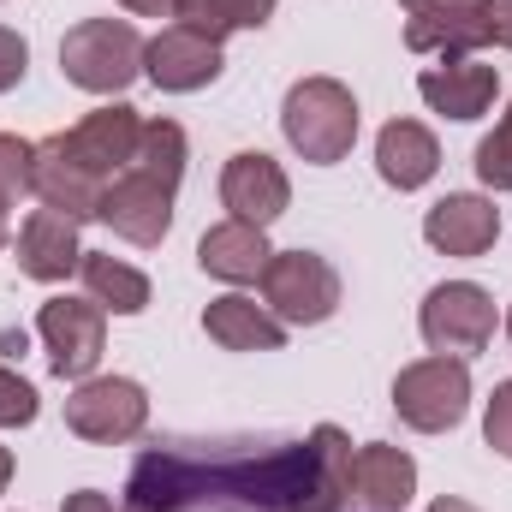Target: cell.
<instances>
[{
  "mask_svg": "<svg viewBox=\"0 0 512 512\" xmlns=\"http://www.w3.org/2000/svg\"><path fill=\"white\" fill-rule=\"evenodd\" d=\"M489 42L512 48V0H489Z\"/></svg>",
  "mask_w": 512,
  "mask_h": 512,
  "instance_id": "f1b7e54d",
  "label": "cell"
},
{
  "mask_svg": "<svg viewBox=\"0 0 512 512\" xmlns=\"http://www.w3.org/2000/svg\"><path fill=\"white\" fill-rule=\"evenodd\" d=\"M203 334H209L215 346H227V352H280L286 322H274L256 298L227 292V298H209V310H203Z\"/></svg>",
  "mask_w": 512,
  "mask_h": 512,
  "instance_id": "ac0fdd59",
  "label": "cell"
},
{
  "mask_svg": "<svg viewBox=\"0 0 512 512\" xmlns=\"http://www.w3.org/2000/svg\"><path fill=\"white\" fill-rule=\"evenodd\" d=\"M60 512H114V501H108L102 489H78V495H66Z\"/></svg>",
  "mask_w": 512,
  "mask_h": 512,
  "instance_id": "f546056e",
  "label": "cell"
},
{
  "mask_svg": "<svg viewBox=\"0 0 512 512\" xmlns=\"http://www.w3.org/2000/svg\"><path fill=\"white\" fill-rule=\"evenodd\" d=\"M483 441H489L501 459H512V382H495V393H489V411H483Z\"/></svg>",
  "mask_w": 512,
  "mask_h": 512,
  "instance_id": "4316f807",
  "label": "cell"
},
{
  "mask_svg": "<svg viewBox=\"0 0 512 512\" xmlns=\"http://www.w3.org/2000/svg\"><path fill=\"white\" fill-rule=\"evenodd\" d=\"M423 239L447 256H483L501 239V209L477 191H453L423 215Z\"/></svg>",
  "mask_w": 512,
  "mask_h": 512,
  "instance_id": "4fadbf2b",
  "label": "cell"
},
{
  "mask_svg": "<svg viewBox=\"0 0 512 512\" xmlns=\"http://www.w3.org/2000/svg\"><path fill=\"white\" fill-rule=\"evenodd\" d=\"M36 197H42V209H60L66 221H96L108 185H102L96 173H84V167L48 137V143H36Z\"/></svg>",
  "mask_w": 512,
  "mask_h": 512,
  "instance_id": "9a60e30c",
  "label": "cell"
},
{
  "mask_svg": "<svg viewBox=\"0 0 512 512\" xmlns=\"http://www.w3.org/2000/svg\"><path fill=\"white\" fill-rule=\"evenodd\" d=\"M429 512H477V507H471V501H459V495H441Z\"/></svg>",
  "mask_w": 512,
  "mask_h": 512,
  "instance_id": "1f68e13d",
  "label": "cell"
},
{
  "mask_svg": "<svg viewBox=\"0 0 512 512\" xmlns=\"http://www.w3.org/2000/svg\"><path fill=\"white\" fill-rule=\"evenodd\" d=\"M173 179H161V173H149V167H137L131 161L126 173L108 185V197H102V215L96 221H108L126 245H161L167 239V227H173Z\"/></svg>",
  "mask_w": 512,
  "mask_h": 512,
  "instance_id": "ba28073f",
  "label": "cell"
},
{
  "mask_svg": "<svg viewBox=\"0 0 512 512\" xmlns=\"http://www.w3.org/2000/svg\"><path fill=\"white\" fill-rule=\"evenodd\" d=\"M60 72H66V84H78L90 96H120L143 72V42L126 18H84L60 42Z\"/></svg>",
  "mask_w": 512,
  "mask_h": 512,
  "instance_id": "7a4b0ae2",
  "label": "cell"
},
{
  "mask_svg": "<svg viewBox=\"0 0 512 512\" xmlns=\"http://www.w3.org/2000/svg\"><path fill=\"white\" fill-rule=\"evenodd\" d=\"M84 262V245H78V221H66L60 209H36L18 233V268L30 280H66L72 268Z\"/></svg>",
  "mask_w": 512,
  "mask_h": 512,
  "instance_id": "e0dca14e",
  "label": "cell"
},
{
  "mask_svg": "<svg viewBox=\"0 0 512 512\" xmlns=\"http://www.w3.org/2000/svg\"><path fill=\"white\" fill-rule=\"evenodd\" d=\"M78 274H84V286H90V298H96L102 310H114V316H143V310H149V274H137L120 256L84 251Z\"/></svg>",
  "mask_w": 512,
  "mask_h": 512,
  "instance_id": "44dd1931",
  "label": "cell"
},
{
  "mask_svg": "<svg viewBox=\"0 0 512 512\" xmlns=\"http://www.w3.org/2000/svg\"><path fill=\"white\" fill-rule=\"evenodd\" d=\"M477 179L489 191H512V108L501 114V126L477 143Z\"/></svg>",
  "mask_w": 512,
  "mask_h": 512,
  "instance_id": "d4e9b609",
  "label": "cell"
},
{
  "mask_svg": "<svg viewBox=\"0 0 512 512\" xmlns=\"http://www.w3.org/2000/svg\"><path fill=\"white\" fill-rule=\"evenodd\" d=\"M221 66H227V60H221V42L185 30V24H173V30H161L155 42H143V78H149L155 90H173V96H191V90L215 84Z\"/></svg>",
  "mask_w": 512,
  "mask_h": 512,
  "instance_id": "8fae6325",
  "label": "cell"
},
{
  "mask_svg": "<svg viewBox=\"0 0 512 512\" xmlns=\"http://www.w3.org/2000/svg\"><path fill=\"white\" fill-rule=\"evenodd\" d=\"M405 6V48L471 60L489 42V0H399Z\"/></svg>",
  "mask_w": 512,
  "mask_h": 512,
  "instance_id": "30bf717a",
  "label": "cell"
},
{
  "mask_svg": "<svg viewBox=\"0 0 512 512\" xmlns=\"http://www.w3.org/2000/svg\"><path fill=\"white\" fill-rule=\"evenodd\" d=\"M262 298H268L274 322L316 328L340 310V274L316 251H274L268 268H262Z\"/></svg>",
  "mask_w": 512,
  "mask_h": 512,
  "instance_id": "277c9868",
  "label": "cell"
},
{
  "mask_svg": "<svg viewBox=\"0 0 512 512\" xmlns=\"http://www.w3.org/2000/svg\"><path fill=\"white\" fill-rule=\"evenodd\" d=\"M268 12H274V0H179L173 18H179L185 30L221 42V36H233V30H262Z\"/></svg>",
  "mask_w": 512,
  "mask_h": 512,
  "instance_id": "7402d4cb",
  "label": "cell"
},
{
  "mask_svg": "<svg viewBox=\"0 0 512 512\" xmlns=\"http://www.w3.org/2000/svg\"><path fill=\"white\" fill-rule=\"evenodd\" d=\"M137 167H149V173H161V179L179 185V173H185V131L173 126V120H143Z\"/></svg>",
  "mask_w": 512,
  "mask_h": 512,
  "instance_id": "cb8c5ba5",
  "label": "cell"
},
{
  "mask_svg": "<svg viewBox=\"0 0 512 512\" xmlns=\"http://www.w3.org/2000/svg\"><path fill=\"white\" fill-rule=\"evenodd\" d=\"M393 411H399V423L405 429H417V435H447V429H459L465 423V411H471V370H465V358H423V364H405L399 376H393Z\"/></svg>",
  "mask_w": 512,
  "mask_h": 512,
  "instance_id": "3957f363",
  "label": "cell"
},
{
  "mask_svg": "<svg viewBox=\"0 0 512 512\" xmlns=\"http://www.w3.org/2000/svg\"><path fill=\"white\" fill-rule=\"evenodd\" d=\"M36 334L48 346L54 376L84 382L102 364V352H108V310L96 298H48L42 316H36Z\"/></svg>",
  "mask_w": 512,
  "mask_h": 512,
  "instance_id": "52a82bcc",
  "label": "cell"
},
{
  "mask_svg": "<svg viewBox=\"0 0 512 512\" xmlns=\"http://www.w3.org/2000/svg\"><path fill=\"white\" fill-rule=\"evenodd\" d=\"M429 352L441 358H477L489 340H495V298L477 286V280H447L423 298V316H417Z\"/></svg>",
  "mask_w": 512,
  "mask_h": 512,
  "instance_id": "5b68a950",
  "label": "cell"
},
{
  "mask_svg": "<svg viewBox=\"0 0 512 512\" xmlns=\"http://www.w3.org/2000/svg\"><path fill=\"white\" fill-rule=\"evenodd\" d=\"M6 239H12V227H6V215H0V251H6Z\"/></svg>",
  "mask_w": 512,
  "mask_h": 512,
  "instance_id": "836d02e7",
  "label": "cell"
},
{
  "mask_svg": "<svg viewBox=\"0 0 512 512\" xmlns=\"http://www.w3.org/2000/svg\"><path fill=\"white\" fill-rule=\"evenodd\" d=\"M495 90H501V72L483 60H447V66H429L417 78V96L447 120H483Z\"/></svg>",
  "mask_w": 512,
  "mask_h": 512,
  "instance_id": "5bb4252c",
  "label": "cell"
},
{
  "mask_svg": "<svg viewBox=\"0 0 512 512\" xmlns=\"http://www.w3.org/2000/svg\"><path fill=\"white\" fill-rule=\"evenodd\" d=\"M268 256H274V251H268L262 227L221 221V227H209V233H203V245H197V268H203V274H215V280L245 286V280H262Z\"/></svg>",
  "mask_w": 512,
  "mask_h": 512,
  "instance_id": "ffe728a7",
  "label": "cell"
},
{
  "mask_svg": "<svg viewBox=\"0 0 512 512\" xmlns=\"http://www.w3.org/2000/svg\"><path fill=\"white\" fill-rule=\"evenodd\" d=\"M126 12H137V18H173L179 12V0H120Z\"/></svg>",
  "mask_w": 512,
  "mask_h": 512,
  "instance_id": "4dcf8cb0",
  "label": "cell"
},
{
  "mask_svg": "<svg viewBox=\"0 0 512 512\" xmlns=\"http://www.w3.org/2000/svg\"><path fill=\"white\" fill-rule=\"evenodd\" d=\"M507 334H512V310H507Z\"/></svg>",
  "mask_w": 512,
  "mask_h": 512,
  "instance_id": "e575fe53",
  "label": "cell"
},
{
  "mask_svg": "<svg viewBox=\"0 0 512 512\" xmlns=\"http://www.w3.org/2000/svg\"><path fill=\"white\" fill-rule=\"evenodd\" d=\"M24 72H30V42L0 24V96H6L12 84H24Z\"/></svg>",
  "mask_w": 512,
  "mask_h": 512,
  "instance_id": "83f0119b",
  "label": "cell"
},
{
  "mask_svg": "<svg viewBox=\"0 0 512 512\" xmlns=\"http://www.w3.org/2000/svg\"><path fill=\"white\" fill-rule=\"evenodd\" d=\"M6 483H12V453L0 447V495H6Z\"/></svg>",
  "mask_w": 512,
  "mask_h": 512,
  "instance_id": "d6a6232c",
  "label": "cell"
},
{
  "mask_svg": "<svg viewBox=\"0 0 512 512\" xmlns=\"http://www.w3.org/2000/svg\"><path fill=\"white\" fill-rule=\"evenodd\" d=\"M54 143H60V149H66L84 173H96L102 185H114L131 161H137L143 120H137V108H126V102H108V108L84 114L72 131H54Z\"/></svg>",
  "mask_w": 512,
  "mask_h": 512,
  "instance_id": "9c48e42d",
  "label": "cell"
},
{
  "mask_svg": "<svg viewBox=\"0 0 512 512\" xmlns=\"http://www.w3.org/2000/svg\"><path fill=\"white\" fill-rule=\"evenodd\" d=\"M221 203L233 209V221H245V227H268V221L286 215L292 185H286V173H280L274 155H262V149H239V155L227 161V173H221Z\"/></svg>",
  "mask_w": 512,
  "mask_h": 512,
  "instance_id": "7c38bea8",
  "label": "cell"
},
{
  "mask_svg": "<svg viewBox=\"0 0 512 512\" xmlns=\"http://www.w3.org/2000/svg\"><path fill=\"white\" fill-rule=\"evenodd\" d=\"M36 191V143L0 131V215L18 209V197Z\"/></svg>",
  "mask_w": 512,
  "mask_h": 512,
  "instance_id": "603a6c76",
  "label": "cell"
},
{
  "mask_svg": "<svg viewBox=\"0 0 512 512\" xmlns=\"http://www.w3.org/2000/svg\"><path fill=\"white\" fill-rule=\"evenodd\" d=\"M143 423H149V393L131 376H84L66 393V429L78 441L114 447V441L143 435Z\"/></svg>",
  "mask_w": 512,
  "mask_h": 512,
  "instance_id": "8992f818",
  "label": "cell"
},
{
  "mask_svg": "<svg viewBox=\"0 0 512 512\" xmlns=\"http://www.w3.org/2000/svg\"><path fill=\"white\" fill-rule=\"evenodd\" d=\"M435 167H441V143L429 131L417 126V120H387L382 137H376V173H382L393 191L429 185Z\"/></svg>",
  "mask_w": 512,
  "mask_h": 512,
  "instance_id": "d6986e66",
  "label": "cell"
},
{
  "mask_svg": "<svg viewBox=\"0 0 512 512\" xmlns=\"http://www.w3.org/2000/svg\"><path fill=\"white\" fill-rule=\"evenodd\" d=\"M352 489L370 512H405V501L417 495V465L405 447H387V441H370L352 453Z\"/></svg>",
  "mask_w": 512,
  "mask_h": 512,
  "instance_id": "2e32d148",
  "label": "cell"
},
{
  "mask_svg": "<svg viewBox=\"0 0 512 512\" xmlns=\"http://www.w3.org/2000/svg\"><path fill=\"white\" fill-rule=\"evenodd\" d=\"M280 131L286 143L316 161V167H334L352 155L358 143V102L340 78H298L286 90V108H280Z\"/></svg>",
  "mask_w": 512,
  "mask_h": 512,
  "instance_id": "6da1fadb",
  "label": "cell"
},
{
  "mask_svg": "<svg viewBox=\"0 0 512 512\" xmlns=\"http://www.w3.org/2000/svg\"><path fill=\"white\" fill-rule=\"evenodd\" d=\"M24 423H36V387L0 364V429H24Z\"/></svg>",
  "mask_w": 512,
  "mask_h": 512,
  "instance_id": "484cf974",
  "label": "cell"
}]
</instances>
